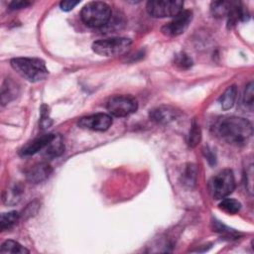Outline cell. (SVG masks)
<instances>
[{"label":"cell","instance_id":"cell-18","mask_svg":"<svg viewBox=\"0 0 254 254\" xmlns=\"http://www.w3.org/2000/svg\"><path fill=\"white\" fill-rule=\"evenodd\" d=\"M20 214L17 211H9L1 214L0 228L2 231L11 229L19 220Z\"/></svg>","mask_w":254,"mask_h":254},{"label":"cell","instance_id":"cell-20","mask_svg":"<svg viewBox=\"0 0 254 254\" xmlns=\"http://www.w3.org/2000/svg\"><path fill=\"white\" fill-rule=\"evenodd\" d=\"M196 176H197V170L194 165L190 164L187 166L183 176V184L188 188H193L196 184Z\"/></svg>","mask_w":254,"mask_h":254},{"label":"cell","instance_id":"cell-21","mask_svg":"<svg viewBox=\"0 0 254 254\" xmlns=\"http://www.w3.org/2000/svg\"><path fill=\"white\" fill-rule=\"evenodd\" d=\"M219 208L226 213L235 214L241 209V203L234 198H222L219 203Z\"/></svg>","mask_w":254,"mask_h":254},{"label":"cell","instance_id":"cell-10","mask_svg":"<svg viewBox=\"0 0 254 254\" xmlns=\"http://www.w3.org/2000/svg\"><path fill=\"white\" fill-rule=\"evenodd\" d=\"M180 115V111L172 106H159L150 111V119L158 124H168L176 120Z\"/></svg>","mask_w":254,"mask_h":254},{"label":"cell","instance_id":"cell-3","mask_svg":"<svg viewBox=\"0 0 254 254\" xmlns=\"http://www.w3.org/2000/svg\"><path fill=\"white\" fill-rule=\"evenodd\" d=\"M111 14V8L108 4L101 1H92L83 6L80 17L85 25L100 28L109 22Z\"/></svg>","mask_w":254,"mask_h":254},{"label":"cell","instance_id":"cell-15","mask_svg":"<svg viewBox=\"0 0 254 254\" xmlns=\"http://www.w3.org/2000/svg\"><path fill=\"white\" fill-rule=\"evenodd\" d=\"M45 155L48 158H57L61 156L64 151V144L63 138L60 135H55L54 139L50 142V144L44 149Z\"/></svg>","mask_w":254,"mask_h":254},{"label":"cell","instance_id":"cell-2","mask_svg":"<svg viewBox=\"0 0 254 254\" xmlns=\"http://www.w3.org/2000/svg\"><path fill=\"white\" fill-rule=\"evenodd\" d=\"M10 64L20 76L30 82L42 81L49 75L45 62L38 58H15Z\"/></svg>","mask_w":254,"mask_h":254},{"label":"cell","instance_id":"cell-16","mask_svg":"<svg viewBox=\"0 0 254 254\" xmlns=\"http://www.w3.org/2000/svg\"><path fill=\"white\" fill-rule=\"evenodd\" d=\"M236 97H237V87L235 85H231L227 87V89L219 97V103L221 108L224 110H228L232 108L235 103Z\"/></svg>","mask_w":254,"mask_h":254},{"label":"cell","instance_id":"cell-1","mask_svg":"<svg viewBox=\"0 0 254 254\" xmlns=\"http://www.w3.org/2000/svg\"><path fill=\"white\" fill-rule=\"evenodd\" d=\"M214 131L222 140L236 146L245 145L253 134L250 121L242 117H224L218 120Z\"/></svg>","mask_w":254,"mask_h":254},{"label":"cell","instance_id":"cell-26","mask_svg":"<svg viewBox=\"0 0 254 254\" xmlns=\"http://www.w3.org/2000/svg\"><path fill=\"white\" fill-rule=\"evenodd\" d=\"M53 121L50 118L49 114V107L47 105H42L41 107V120H40V126L42 129H47L52 125Z\"/></svg>","mask_w":254,"mask_h":254},{"label":"cell","instance_id":"cell-23","mask_svg":"<svg viewBox=\"0 0 254 254\" xmlns=\"http://www.w3.org/2000/svg\"><path fill=\"white\" fill-rule=\"evenodd\" d=\"M201 139V131L199 128V125L193 121L191 124V128L190 130L189 134V139H188V144L190 148H194L198 145Z\"/></svg>","mask_w":254,"mask_h":254},{"label":"cell","instance_id":"cell-22","mask_svg":"<svg viewBox=\"0 0 254 254\" xmlns=\"http://www.w3.org/2000/svg\"><path fill=\"white\" fill-rule=\"evenodd\" d=\"M21 188L19 186H13L9 190H5V193L3 195V200L7 204H15L19 201L20 195H21Z\"/></svg>","mask_w":254,"mask_h":254},{"label":"cell","instance_id":"cell-14","mask_svg":"<svg viewBox=\"0 0 254 254\" xmlns=\"http://www.w3.org/2000/svg\"><path fill=\"white\" fill-rule=\"evenodd\" d=\"M18 94V85L11 79H6L1 87V102L2 105L13 100Z\"/></svg>","mask_w":254,"mask_h":254},{"label":"cell","instance_id":"cell-5","mask_svg":"<svg viewBox=\"0 0 254 254\" xmlns=\"http://www.w3.org/2000/svg\"><path fill=\"white\" fill-rule=\"evenodd\" d=\"M132 41L128 38L115 37L95 41L92 44V50L97 55L103 57H115L125 54L131 47Z\"/></svg>","mask_w":254,"mask_h":254},{"label":"cell","instance_id":"cell-11","mask_svg":"<svg viewBox=\"0 0 254 254\" xmlns=\"http://www.w3.org/2000/svg\"><path fill=\"white\" fill-rule=\"evenodd\" d=\"M52 173V168L47 163H39L32 166L26 174V178L30 183L40 184L47 180Z\"/></svg>","mask_w":254,"mask_h":254},{"label":"cell","instance_id":"cell-13","mask_svg":"<svg viewBox=\"0 0 254 254\" xmlns=\"http://www.w3.org/2000/svg\"><path fill=\"white\" fill-rule=\"evenodd\" d=\"M228 28H232L239 21H246L249 18L247 9L241 6L239 3H232L231 8L227 14Z\"/></svg>","mask_w":254,"mask_h":254},{"label":"cell","instance_id":"cell-7","mask_svg":"<svg viewBox=\"0 0 254 254\" xmlns=\"http://www.w3.org/2000/svg\"><path fill=\"white\" fill-rule=\"evenodd\" d=\"M138 108L136 98L131 95H116L107 102L108 112L116 117H125L134 113Z\"/></svg>","mask_w":254,"mask_h":254},{"label":"cell","instance_id":"cell-27","mask_svg":"<svg viewBox=\"0 0 254 254\" xmlns=\"http://www.w3.org/2000/svg\"><path fill=\"white\" fill-rule=\"evenodd\" d=\"M175 64L181 68H189L192 65V61L188 55H186L185 53H181L176 56Z\"/></svg>","mask_w":254,"mask_h":254},{"label":"cell","instance_id":"cell-29","mask_svg":"<svg viewBox=\"0 0 254 254\" xmlns=\"http://www.w3.org/2000/svg\"><path fill=\"white\" fill-rule=\"evenodd\" d=\"M31 3L28 1H13L10 3L9 7L12 10H18V9H22V8H26L30 5Z\"/></svg>","mask_w":254,"mask_h":254},{"label":"cell","instance_id":"cell-9","mask_svg":"<svg viewBox=\"0 0 254 254\" xmlns=\"http://www.w3.org/2000/svg\"><path fill=\"white\" fill-rule=\"evenodd\" d=\"M112 125V117L106 113H96L79 119L78 126L92 131H106Z\"/></svg>","mask_w":254,"mask_h":254},{"label":"cell","instance_id":"cell-24","mask_svg":"<svg viewBox=\"0 0 254 254\" xmlns=\"http://www.w3.org/2000/svg\"><path fill=\"white\" fill-rule=\"evenodd\" d=\"M253 82H249L245 88L244 95H243V104L244 106L252 111L253 104H254V90H253Z\"/></svg>","mask_w":254,"mask_h":254},{"label":"cell","instance_id":"cell-19","mask_svg":"<svg viewBox=\"0 0 254 254\" xmlns=\"http://www.w3.org/2000/svg\"><path fill=\"white\" fill-rule=\"evenodd\" d=\"M1 253H13V254H26L29 250L22 246L19 242L14 240H6L3 242L0 248Z\"/></svg>","mask_w":254,"mask_h":254},{"label":"cell","instance_id":"cell-25","mask_svg":"<svg viewBox=\"0 0 254 254\" xmlns=\"http://www.w3.org/2000/svg\"><path fill=\"white\" fill-rule=\"evenodd\" d=\"M244 182H245V188L247 189V191L250 194H252V192H253V164L251 161L245 167Z\"/></svg>","mask_w":254,"mask_h":254},{"label":"cell","instance_id":"cell-4","mask_svg":"<svg viewBox=\"0 0 254 254\" xmlns=\"http://www.w3.org/2000/svg\"><path fill=\"white\" fill-rule=\"evenodd\" d=\"M235 189V180L231 170L225 169L213 176L208 182V190L214 199L228 196Z\"/></svg>","mask_w":254,"mask_h":254},{"label":"cell","instance_id":"cell-12","mask_svg":"<svg viewBox=\"0 0 254 254\" xmlns=\"http://www.w3.org/2000/svg\"><path fill=\"white\" fill-rule=\"evenodd\" d=\"M54 137H55V134L49 133V134H45V135H42V136L34 139L32 142L28 143L22 149L21 155L31 156V155L38 153L39 151L44 150L50 144V142L54 139Z\"/></svg>","mask_w":254,"mask_h":254},{"label":"cell","instance_id":"cell-8","mask_svg":"<svg viewBox=\"0 0 254 254\" xmlns=\"http://www.w3.org/2000/svg\"><path fill=\"white\" fill-rule=\"evenodd\" d=\"M192 19V13L190 10H182L174 19L162 27V33L168 37H177L188 29Z\"/></svg>","mask_w":254,"mask_h":254},{"label":"cell","instance_id":"cell-28","mask_svg":"<svg viewBox=\"0 0 254 254\" xmlns=\"http://www.w3.org/2000/svg\"><path fill=\"white\" fill-rule=\"evenodd\" d=\"M79 3V1H73V0H64V1H62L60 3V7L63 11L64 12H68L70 10H72L77 4Z\"/></svg>","mask_w":254,"mask_h":254},{"label":"cell","instance_id":"cell-6","mask_svg":"<svg viewBox=\"0 0 254 254\" xmlns=\"http://www.w3.org/2000/svg\"><path fill=\"white\" fill-rule=\"evenodd\" d=\"M184 7V2L181 0H154L147 3L148 13L155 18L175 17Z\"/></svg>","mask_w":254,"mask_h":254},{"label":"cell","instance_id":"cell-17","mask_svg":"<svg viewBox=\"0 0 254 254\" xmlns=\"http://www.w3.org/2000/svg\"><path fill=\"white\" fill-rule=\"evenodd\" d=\"M231 5L232 2L228 1H214L210 4V12L213 17L222 18L224 16H227Z\"/></svg>","mask_w":254,"mask_h":254}]
</instances>
